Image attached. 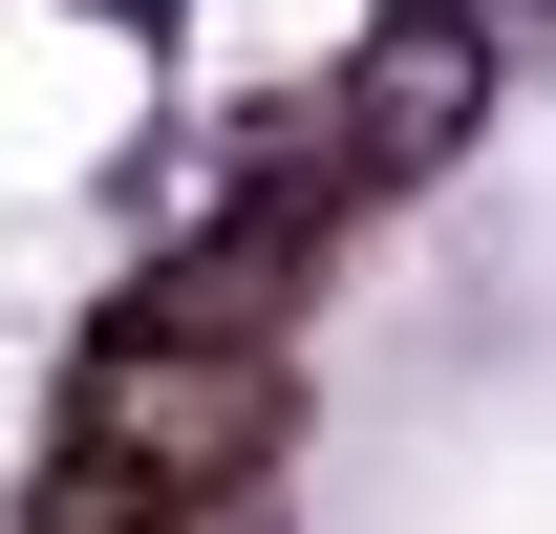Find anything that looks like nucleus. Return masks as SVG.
Here are the masks:
<instances>
[{
    "label": "nucleus",
    "instance_id": "obj_3",
    "mask_svg": "<svg viewBox=\"0 0 556 534\" xmlns=\"http://www.w3.org/2000/svg\"><path fill=\"white\" fill-rule=\"evenodd\" d=\"M300 257H321V214H257V236H193V257H150L108 321H193V342H278V300H300Z\"/></svg>",
    "mask_w": 556,
    "mask_h": 534
},
{
    "label": "nucleus",
    "instance_id": "obj_4",
    "mask_svg": "<svg viewBox=\"0 0 556 534\" xmlns=\"http://www.w3.org/2000/svg\"><path fill=\"white\" fill-rule=\"evenodd\" d=\"M172 492H150L129 449H43V492H22V534H150Z\"/></svg>",
    "mask_w": 556,
    "mask_h": 534
},
{
    "label": "nucleus",
    "instance_id": "obj_1",
    "mask_svg": "<svg viewBox=\"0 0 556 534\" xmlns=\"http://www.w3.org/2000/svg\"><path fill=\"white\" fill-rule=\"evenodd\" d=\"M278 428H300V364L278 342H193V321H108L65 385V449H129L150 492H257Z\"/></svg>",
    "mask_w": 556,
    "mask_h": 534
},
{
    "label": "nucleus",
    "instance_id": "obj_5",
    "mask_svg": "<svg viewBox=\"0 0 556 534\" xmlns=\"http://www.w3.org/2000/svg\"><path fill=\"white\" fill-rule=\"evenodd\" d=\"M150 534H278V513H257V492H172Z\"/></svg>",
    "mask_w": 556,
    "mask_h": 534
},
{
    "label": "nucleus",
    "instance_id": "obj_2",
    "mask_svg": "<svg viewBox=\"0 0 556 534\" xmlns=\"http://www.w3.org/2000/svg\"><path fill=\"white\" fill-rule=\"evenodd\" d=\"M471 107H492V43L450 22V0H428V22H386V43L343 65V150H364V171H428V150H471Z\"/></svg>",
    "mask_w": 556,
    "mask_h": 534
}]
</instances>
